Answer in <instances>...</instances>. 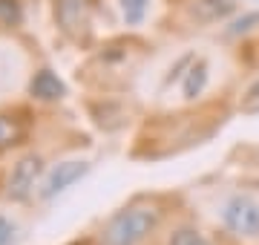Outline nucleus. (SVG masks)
<instances>
[{
	"label": "nucleus",
	"instance_id": "nucleus-1",
	"mask_svg": "<svg viewBox=\"0 0 259 245\" xmlns=\"http://www.w3.org/2000/svg\"><path fill=\"white\" fill-rule=\"evenodd\" d=\"M158 208L153 205H130L118 211L104 228L107 245H139L144 242L158 225Z\"/></svg>",
	"mask_w": 259,
	"mask_h": 245
},
{
	"label": "nucleus",
	"instance_id": "nucleus-15",
	"mask_svg": "<svg viewBox=\"0 0 259 245\" xmlns=\"http://www.w3.org/2000/svg\"><path fill=\"white\" fill-rule=\"evenodd\" d=\"M12 239H15V222L0 217V245H9Z\"/></svg>",
	"mask_w": 259,
	"mask_h": 245
},
{
	"label": "nucleus",
	"instance_id": "nucleus-5",
	"mask_svg": "<svg viewBox=\"0 0 259 245\" xmlns=\"http://www.w3.org/2000/svg\"><path fill=\"white\" fill-rule=\"evenodd\" d=\"M236 12L233 0H193L190 3V18L199 23H219Z\"/></svg>",
	"mask_w": 259,
	"mask_h": 245
},
{
	"label": "nucleus",
	"instance_id": "nucleus-7",
	"mask_svg": "<svg viewBox=\"0 0 259 245\" xmlns=\"http://www.w3.org/2000/svg\"><path fill=\"white\" fill-rule=\"evenodd\" d=\"M55 15L66 32L83 23V0H55Z\"/></svg>",
	"mask_w": 259,
	"mask_h": 245
},
{
	"label": "nucleus",
	"instance_id": "nucleus-9",
	"mask_svg": "<svg viewBox=\"0 0 259 245\" xmlns=\"http://www.w3.org/2000/svg\"><path fill=\"white\" fill-rule=\"evenodd\" d=\"M20 136H23V127H20L12 115H0V150H6V147H12V144H18Z\"/></svg>",
	"mask_w": 259,
	"mask_h": 245
},
{
	"label": "nucleus",
	"instance_id": "nucleus-6",
	"mask_svg": "<svg viewBox=\"0 0 259 245\" xmlns=\"http://www.w3.org/2000/svg\"><path fill=\"white\" fill-rule=\"evenodd\" d=\"M29 93L40 101H58L66 95V84L52 72V69H37L35 78L29 81Z\"/></svg>",
	"mask_w": 259,
	"mask_h": 245
},
{
	"label": "nucleus",
	"instance_id": "nucleus-11",
	"mask_svg": "<svg viewBox=\"0 0 259 245\" xmlns=\"http://www.w3.org/2000/svg\"><path fill=\"white\" fill-rule=\"evenodd\" d=\"M23 20V12H20V3L18 0H0V23L6 26H15Z\"/></svg>",
	"mask_w": 259,
	"mask_h": 245
},
{
	"label": "nucleus",
	"instance_id": "nucleus-3",
	"mask_svg": "<svg viewBox=\"0 0 259 245\" xmlns=\"http://www.w3.org/2000/svg\"><path fill=\"white\" fill-rule=\"evenodd\" d=\"M90 173V161L83 159H66V161H58L55 168L47 173V179L40 185V199H52L58 193L69 190L78 179H83Z\"/></svg>",
	"mask_w": 259,
	"mask_h": 245
},
{
	"label": "nucleus",
	"instance_id": "nucleus-14",
	"mask_svg": "<svg viewBox=\"0 0 259 245\" xmlns=\"http://www.w3.org/2000/svg\"><path fill=\"white\" fill-rule=\"evenodd\" d=\"M242 110L245 113H256L259 110V78L250 84V90L245 93V101H242Z\"/></svg>",
	"mask_w": 259,
	"mask_h": 245
},
{
	"label": "nucleus",
	"instance_id": "nucleus-12",
	"mask_svg": "<svg viewBox=\"0 0 259 245\" xmlns=\"http://www.w3.org/2000/svg\"><path fill=\"white\" fill-rule=\"evenodd\" d=\"M170 245H202V234L196 228H179L176 234L170 236Z\"/></svg>",
	"mask_w": 259,
	"mask_h": 245
},
{
	"label": "nucleus",
	"instance_id": "nucleus-2",
	"mask_svg": "<svg viewBox=\"0 0 259 245\" xmlns=\"http://www.w3.org/2000/svg\"><path fill=\"white\" fill-rule=\"evenodd\" d=\"M222 222L233 236L256 239L259 236V202L245 193H233L222 205Z\"/></svg>",
	"mask_w": 259,
	"mask_h": 245
},
{
	"label": "nucleus",
	"instance_id": "nucleus-10",
	"mask_svg": "<svg viewBox=\"0 0 259 245\" xmlns=\"http://www.w3.org/2000/svg\"><path fill=\"white\" fill-rule=\"evenodd\" d=\"M150 0H121V12H124V20L127 26H139L144 15H147Z\"/></svg>",
	"mask_w": 259,
	"mask_h": 245
},
{
	"label": "nucleus",
	"instance_id": "nucleus-8",
	"mask_svg": "<svg viewBox=\"0 0 259 245\" xmlns=\"http://www.w3.org/2000/svg\"><path fill=\"white\" fill-rule=\"evenodd\" d=\"M204 84H207V64L204 61H196V66L190 69V75L185 78V98H196L204 90Z\"/></svg>",
	"mask_w": 259,
	"mask_h": 245
},
{
	"label": "nucleus",
	"instance_id": "nucleus-4",
	"mask_svg": "<svg viewBox=\"0 0 259 245\" xmlns=\"http://www.w3.org/2000/svg\"><path fill=\"white\" fill-rule=\"evenodd\" d=\"M40 173H44V161H40V156H35V153H29V156H23V159L12 168V176H9V199H15V202H23V199H29V193L35 190V182L40 179Z\"/></svg>",
	"mask_w": 259,
	"mask_h": 245
},
{
	"label": "nucleus",
	"instance_id": "nucleus-13",
	"mask_svg": "<svg viewBox=\"0 0 259 245\" xmlns=\"http://www.w3.org/2000/svg\"><path fill=\"white\" fill-rule=\"evenodd\" d=\"M256 23H259V12H253V15H245V18H239L231 29H228V35H245V32H250Z\"/></svg>",
	"mask_w": 259,
	"mask_h": 245
}]
</instances>
